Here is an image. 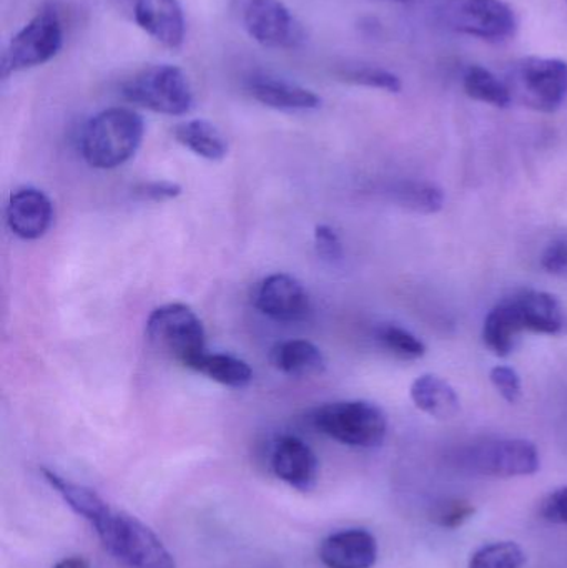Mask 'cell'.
I'll return each instance as SVG.
<instances>
[{
    "mask_svg": "<svg viewBox=\"0 0 567 568\" xmlns=\"http://www.w3.org/2000/svg\"><path fill=\"white\" fill-rule=\"evenodd\" d=\"M345 82L355 85L368 87V89L386 90V92L398 93L403 83L398 75L372 65L346 67L340 72Z\"/></svg>",
    "mask_w": 567,
    "mask_h": 568,
    "instance_id": "cell-28",
    "label": "cell"
},
{
    "mask_svg": "<svg viewBox=\"0 0 567 568\" xmlns=\"http://www.w3.org/2000/svg\"><path fill=\"white\" fill-rule=\"evenodd\" d=\"M92 529L107 552L126 568H176L156 534L130 514L109 509Z\"/></svg>",
    "mask_w": 567,
    "mask_h": 568,
    "instance_id": "cell-2",
    "label": "cell"
},
{
    "mask_svg": "<svg viewBox=\"0 0 567 568\" xmlns=\"http://www.w3.org/2000/svg\"><path fill=\"white\" fill-rule=\"evenodd\" d=\"M115 10L166 49L185 42V16L179 0H110Z\"/></svg>",
    "mask_w": 567,
    "mask_h": 568,
    "instance_id": "cell-11",
    "label": "cell"
},
{
    "mask_svg": "<svg viewBox=\"0 0 567 568\" xmlns=\"http://www.w3.org/2000/svg\"><path fill=\"white\" fill-rule=\"evenodd\" d=\"M143 135L145 123L139 113L113 106L85 123L80 135V152L93 169H119L135 155Z\"/></svg>",
    "mask_w": 567,
    "mask_h": 568,
    "instance_id": "cell-1",
    "label": "cell"
},
{
    "mask_svg": "<svg viewBox=\"0 0 567 568\" xmlns=\"http://www.w3.org/2000/svg\"><path fill=\"white\" fill-rule=\"evenodd\" d=\"M523 333L518 316L509 300L503 301L489 311L483 326V341L495 356L508 357L516 346V339Z\"/></svg>",
    "mask_w": 567,
    "mask_h": 568,
    "instance_id": "cell-22",
    "label": "cell"
},
{
    "mask_svg": "<svg viewBox=\"0 0 567 568\" xmlns=\"http://www.w3.org/2000/svg\"><path fill=\"white\" fill-rule=\"evenodd\" d=\"M189 369L203 374L209 379L222 384V386L242 389L249 386L253 379L252 367L240 357L230 356V354L203 353L196 357Z\"/></svg>",
    "mask_w": 567,
    "mask_h": 568,
    "instance_id": "cell-23",
    "label": "cell"
},
{
    "mask_svg": "<svg viewBox=\"0 0 567 568\" xmlns=\"http://www.w3.org/2000/svg\"><path fill=\"white\" fill-rule=\"evenodd\" d=\"M173 135H175L176 142L182 143L190 152L209 160V162H220L229 153V143H226L225 136L206 120L196 119L180 123L173 130Z\"/></svg>",
    "mask_w": 567,
    "mask_h": 568,
    "instance_id": "cell-21",
    "label": "cell"
},
{
    "mask_svg": "<svg viewBox=\"0 0 567 568\" xmlns=\"http://www.w3.org/2000/svg\"><path fill=\"white\" fill-rule=\"evenodd\" d=\"M312 424L330 439L358 449L382 446L388 433L386 414L369 400L325 404L312 414Z\"/></svg>",
    "mask_w": 567,
    "mask_h": 568,
    "instance_id": "cell-3",
    "label": "cell"
},
{
    "mask_svg": "<svg viewBox=\"0 0 567 568\" xmlns=\"http://www.w3.org/2000/svg\"><path fill=\"white\" fill-rule=\"evenodd\" d=\"M255 306L272 320L296 323L308 316L312 303L305 286L298 280L276 273L263 280L256 287Z\"/></svg>",
    "mask_w": 567,
    "mask_h": 568,
    "instance_id": "cell-12",
    "label": "cell"
},
{
    "mask_svg": "<svg viewBox=\"0 0 567 568\" xmlns=\"http://www.w3.org/2000/svg\"><path fill=\"white\" fill-rule=\"evenodd\" d=\"M476 507L469 500L449 499L435 507L432 520L443 529H459L475 517Z\"/></svg>",
    "mask_w": 567,
    "mask_h": 568,
    "instance_id": "cell-29",
    "label": "cell"
},
{
    "mask_svg": "<svg viewBox=\"0 0 567 568\" xmlns=\"http://www.w3.org/2000/svg\"><path fill=\"white\" fill-rule=\"evenodd\" d=\"M246 90L256 102L282 112H306L322 105V99L312 90L265 73L250 77Z\"/></svg>",
    "mask_w": 567,
    "mask_h": 568,
    "instance_id": "cell-17",
    "label": "cell"
},
{
    "mask_svg": "<svg viewBox=\"0 0 567 568\" xmlns=\"http://www.w3.org/2000/svg\"><path fill=\"white\" fill-rule=\"evenodd\" d=\"M392 2H408V0H392Z\"/></svg>",
    "mask_w": 567,
    "mask_h": 568,
    "instance_id": "cell-36",
    "label": "cell"
},
{
    "mask_svg": "<svg viewBox=\"0 0 567 568\" xmlns=\"http://www.w3.org/2000/svg\"><path fill=\"white\" fill-rule=\"evenodd\" d=\"M508 300L523 331L546 336H563L567 333V311L555 294L525 290Z\"/></svg>",
    "mask_w": 567,
    "mask_h": 568,
    "instance_id": "cell-15",
    "label": "cell"
},
{
    "mask_svg": "<svg viewBox=\"0 0 567 568\" xmlns=\"http://www.w3.org/2000/svg\"><path fill=\"white\" fill-rule=\"evenodd\" d=\"M135 195L150 202H169L182 195V186L173 182H142L135 186Z\"/></svg>",
    "mask_w": 567,
    "mask_h": 568,
    "instance_id": "cell-33",
    "label": "cell"
},
{
    "mask_svg": "<svg viewBox=\"0 0 567 568\" xmlns=\"http://www.w3.org/2000/svg\"><path fill=\"white\" fill-rule=\"evenodd\" d=\"M489 379H492L493 386L502 394L506 403L516 404L522 399V379H519V374L513 367H493L492 373H489Z\"/></svg>",
    "mask_w": 567,
    "mask_h": 568,
    "instance_id": "cell-30",
    "label": "cell"
},
{
    "mask_svg": "<svg viewBox=\"0 0 567 568\" xmlns=\"http://www.w3.org/2000/svg\"><path fill=\"white\" fill-rule=\"evenodd\" d=\"M272 363L280 373L292 377H312L325 373L326 359L320 347L306 339H290L276 344Z\"/></svg>",
    "mask_w": 567,
    "mask_h": 568,
    "instance_id": "cell-19",
    "label": "cell"
},
{
    "mask_svg": "<svg viewBox=\"0 0 567 568\" xmlns=\"http://www.w3.org/2000/svg\"><path fill=\"white\" fill-rule=\"evenodd\" d=\"M146 337L156 351L185 367L206 351L202 320L182 303L156 307L146 320Z\"/></svg>",
    "mask_w": 567,
    "mask_h": 568,
    "instance_id": "cell-6",
    "label": "cell"
},
{
    "mask_svg": "<svg viewBox=\"0 0 567 568\" xmlns=\"http://www.w3.org/2000/svg\"><path fill=\"white\" fill-rule=\"evenodd\" d=\"M526 554L515 542H495L482 547L469 559V568H523Z\"/></svg>",
    "mask_w": 567,
    "mask_h": 568,
    "instance_id": "cell-26",
    "label": "cell"
},
{
    "mask_svg": "<svg viewBox=\"0 0 567 568\" xmlns=\"http://www.w3.org/2000/svg\"><path fill=\"white\" fill-rule=\"evenodd\" d=\"M122 95L142 109L170 116L185 115L195 103L185 73L169 63L146 67L130 77L122 85Z\"/></svg>",
    "mask_w": 567,
    "mask_h": 568,
    "instance_id": "cell-5",
    "label": "cell"
},
{
    "mask_svg": "<svg viewBox=\"0 0 567 568\" xmlns=\"http://www.w3.org/2000/svg\"><path fill=\"white\" fill-rule=\"evenodd\" d=\"M463 89L466 95L488 105L506 109L512 105L513 97L505 80L482 65H469L463 73Z\"/></svg>",
    "mask_w": 567,
    "mask_h": 568,
    "instance_id": "cell-24",
    "label": "cell"
},
{
    "mask_svg": "<svg viewBox=\"0 0 567 568\" xmlns=\"http://www.w3.org/2000/svg\"><path fill=\"white\" fill-rule=\"evenodd\" d=\"M242 19L250 37L269 49H296L305 40L298 20L280 0H245Z\"/></svg>",
    "mask_w": 567,
    "mask_h": 568,
    "instance_id": "cell-10",
    "label": "cell"
},
{
    "mask_svg": "<svg viewBox=\"0 0 567 568\" xmlns=\"http://www.w3.org/2000/svg\"><path fill=\"white\" fill-rule=\"evenodd\" d=\"M393 195L399 206L419 215H435L445 206L443 190L428 182L399 183Z\"/></svg>",
    "mask_w": 567,
    "mask_h": 568,
    "instance_id": "cell-25",
    "label": "cell"
},
{
    "mask_svg": "<svg viewBox=\"0 0 567 568\" xmlns=\"http://www.w3.org/2000/svg\"><path fill=\"white\" fill-rule=\"evenodd\" d=\"M412 400L428 416L439 420L453 419L462 409L458 394L448 381L436 374H423L412 384Z\"/></svg>",
    "mask_w": 567,
    "mask_h": 568,
    "instance_id": "cell-18",
    "label": "cell"
},
{
    "mask_svg": "<svg viewBox=\"0 0 567 568\" xmlns=\"http://www.w3.org/2000/svg\"><path fill=\"white\" fill-rule=\"evenodd\" d=\"M463 466L476 476L512 479L538 473L539 453L526 439H493L475 444L463 453Z\"/></svg>",
    "mask_w": 567,
    "mask_h": 568,
    "instance_id": "cell-8",
    "label": "cell"
},
{
    "mask_svg": "<svg viewBox=\"0 0 567 568\" xmlns=\"http://www.w3.org/2000/svg\"><path fill=\"white\" fill-rule=\"evenodd\" d=\"M505 82L513 102L536 112L555 113L567 100V62L526 57L513 63Z\"/></svg>",
    "mask_w": 567,
    "mask_h": 568,
    "instance_id": "cell-4",
    "label": "cell"
},
{
    "mask_svg": "<svg viewBox=\"0 0 567 568\" xmlns=\"http://www.w3.org/2000/svg\"><path fill=\"white\" fill-rule=\"evenodd\" d=\"M7 225L19 239L32 242L42 239L53 223V205L40 190L26 186L10 195L6 210Z\"/></svg>",
    "mask_w": 567,
    "mask_h": 568,
    "instance_id": "cell-14",
    "label": "cell"
},
{
    "mask_svg": "<svg viewBox=\"0 0 567 568\" xmlns=\"http://www.w3.org/2000/svg\"><path fill=\"white\" fill-rule=\"evenodd\" d=\"M53 568H90L85 560L80 557H67V559L60 560Z\"/></svg>",
    "mask_w": 567,
    "mask_h": 568,
    "instance_id": "cell-35",
    "label": "cell"
},
{
    "mask_svg": "<svg viewBox=\"0 0 567 568\" xmlns=\"http://www.w3.org/2000/svg\"><path fill=\"white\" fill-rule=\"evenodd\" d=\"M275 476L300 493H310L318 483L320 464L308 444L295 436L280 437L273 447Z\"/></svg>",
    "mask_w": 567,
    "mask_h": 568,
    "instance_id": "cell-13",
    "label": "cell"
},
{
    "mask_svg": "<svg viewBox=\"0 0 567 568\" xmlns=\"http://www.w3.org/2000/svg\"><path fill=\"white\" fill-rule=\"evenodd\" d=\"M539 517L556 526H567V486L553 490L543 499Z\"/></svg>",
    "mask_w": 567,
    "mask_h": 568,
    "instance_id": "cell-31",
    "label": "cell"
},
{
    "mask_svg": "<svg viewBox=\"0 0 567 568\" xmlns=\"http://www.w3.org/2000/svg\"><path fill=\"white\" fill-rule=\"evenodd\" d=\"M541 266L549 275H567V239L556 240L545 250Z\"/></svg>",
    "mask_w": 567,
    "mask_h": 568,
    "instance_id": "cell-34",
    "label": "cell"
},
{
    "mask_svg": "<svg viewBox=\"0 0 567 568\" xmlns=\"http://www.w3.org/2000/svg\"><path fill=\"white\" fill-rule=\"evenodd\" d=\"M318 557L326 568H373L378 560V542L365 529L340 530L320 544Z\"/></svg>",
    "mask_w": 567,
    "mask_h": 568,
    "instance_id": "cell-16",
    "label": "cell"
},
{
    "mask_svg": "<svg viewBox=\"0 0 567 568\" xmlns=\"http://www.w3.org/2000/svg\"><path fill=\"white\" fill-rule=\"evenodd\" d=\"M376 336H378V341L385 349H388L395 356L402 357V359H419L426 354L425 343L419 337L409 333L408 329L395 326V324H386V326L379 327Z\"/></svg>",
    "mask_w": 567,
    "mask_h": 568,
    "instance_id": "cell-27",
    "label": "cell"
},
{
    "mask_svg": "<svg viewBox=\"0 0 567 568\" xmlns=\"http://www.w3.org/2000/svg\"><path fill=\"white\" fill-rule=\"evenodd\" d=\"M42 476L47 484L62 497L63 503L77 516L87 520L90 526L110 509L109 504L95 490L89 489V487L82 486V484L72 483V480L59 476V474L53 473L52 469H47V467H42Z\"/></svg>",
    "mask_w": 567,
    "mask_h": 568,
    "instance_id": "cell-20",
    "label": "cell"
},
{
    "mask_svg": "<svg viewBox=\"0 0 567 568\" xmlns=\"http://www.w3.org/2000/svg\"><path fill=\"white\" fill-rule=\"evenodd\" d=\"M63 47V26L55 9H43L23 26L7 45L2 77L50 62Z\"/></svg>",
    "mask_w": 567,
    "mask_h": 568,
    "instance_id": "cell-7",
    "label": "cell"
},
{
    "mask_svg": "<svg viewBox=\"0 0 567 568\" xmlns=\"http://www.w3.org/2000/svg\"><path fill=\"white\" fill-rule=\"evenodd\" d=\"M315 248L320 258L325 262H340L343 256V246L335 230L328 225H318L315 229Z\"/></svg>",
    "mask_w": 567,
    "mask_h": 568,
    "instance_id": "cell-32",
    "label": "cell"
},
{
    "mask_svg": "<svg viewBox=\"0 0 567 568\" xmlns=\"http://www.w3.org/2000/svg\"><path fill=\"white\" fill-rule=\"evenodd\" d=\"M445 19L449 29L488 42H505L515 36V10L503 0H449Z\"/></svg>",
    "mask_w": 567,
    "mask_h": 568,
    "instance_id": "cell-9",
    "label": "cell"
}]
</instances>
